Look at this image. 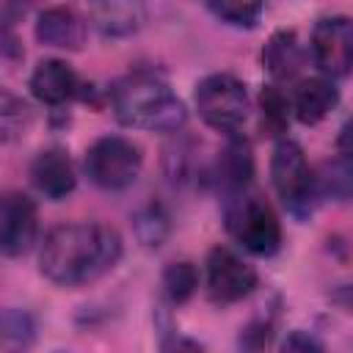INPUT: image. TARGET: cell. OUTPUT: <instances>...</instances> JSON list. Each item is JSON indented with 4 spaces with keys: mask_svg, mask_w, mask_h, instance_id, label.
Returning <instances> with one entry per match:
<instances>
[{
    "mask_svg": "<svg viewBox=\"0 0 353 353\" xmlns=\"http://www.w3.org/2000/svg\"><path fill=\"white\" fill-rule=\"evenodd\" d=\"M135 229H138V237H141L143 245H160V240L168 232V223H165V215L157 207H149L146 212L138 215Z\"/></svg>",
    "mask_w": 353,
    "mask_h": 353,
    "instance_id": "cell-23",
    "label": "cell"
},
{
    "mask_svg": "<svg viewBox=\"0 0 353 353\" xmlns=\"http://www.w3.org/2000/svg\"><path fill=\"white\" fill-rule=\"evenodd\" d=\"M36 39L55 50H80L85 44V22L72 8L52 6L36 19Z\"/></svg>",
    "mask_w": 353,
    "mask_h": 353,
    "instance_id": "cell-12",
    "label": "cell"
},
{
    "mask_svg": "<svg viewBox=\"0 0 353 353\" xmlns=\"http://www.w3.org/2000/svg\"><path fill=\"white\" fill-rule=\"evenodd\" d=\"M312 58L314 66L331 77H347L353 72V19L350 17H323L312 28Z\"/></svg>",
    "mask_w": 353,
    "mask_h": 353,
    "instance_id": "cell-7",
    "label": "cell"
},
{
    "mask_svg": "<svg viewBox=\"0 0 353 353\" xmlns=\"http://www.w3.org/2000/svg\"><path fill=\"white\" fill-rule=\"evenodd\" d=\"M256 287V270L229 248H212L207 256V292L215 303H237Z\"/></svg>",
    "mask_w": 353,
    "mask_h": 353,
    "instance_id": "cell-8",
    "label": "cell"
},
{
    "mask_svg": "<svg viewBox=\"0 0 353 353\" xmlns=\"http://www.w3.org/2000/svg\"><path fill=\"white\" fill-rule=\"evenodd\" d=\"M199 287V270L190 262H171L163 270V292L171 303H185Z\"/></svg>",
    "mask_w": 353,
    "mask_h": 353,
    "instance_id": "cell-18",
    "label": "cell"
},
{
    "mask_svg": "<svg viewBox=\"0 0 353 353\" xmlns=\"http://www.w3.org/2000/svg\"><path fill=\"white\" fill-rule=\"evenodd\" d=\"M223 218H226L229 234L243 248H248L251 254L270 256V254L279 251V245H281V223H279L273 207L259 193H251L248 188L232 193L226 199Z\"/></svg>",
    "mask_w": 353,
    "mask_h": 353,
    "instance_id": "cell-3",
    "label": "cell"
},
{
    "mask_svg": "<svg viewBox=\"0 0 353 353\" xmlns=\"http://www.w3.org/2000/svg\"><path fill=\"white\" fill-rule=\"evenodd\" d=\"M121 259V237L108 223L55 226L39 251L41 276L58 287H83L105 276Z\"/></svg>",
    "mask_w": 353,
    "mask_h": 353,
    "instance_id": "cell-1",
    "label": "cell"
},
{
    "mask_svg": "<svg viewBox=\"0 0 353 353\" xmlns=\"http://www.w3.org/2000/svg\"><path fill=\"white\" fill-rule=\"evenodd\" d=\"M254 174V157H251V146L245 138L232 135L229 143L223 146L221 157H218V182L221 188L232 196L237 190H245Z\"/></svg>",
    "mask_w": 353,
    "mask_h": 353,
    "instance_id": "cell-15",
    "label": "cell"
},
{
    "mask_svg": "<svg viewBox=\"0 0 353 353\" xmlns=\"http://www.w3.org/2000/svg\"><path fill=\"white\" fill-rule=\"evenodd\" d=\"M262 124L276 135L287 124V99L276 85L262 88Z\"/></svg>",
    "mask_w": 353,
    "mask_h": 353,
    "instance_id": "cell-22",
    "label": "cell"
},
{
    "mask_svg": "<svg viewBox=\"0 0 353 353\" xmlns=\"http://www.w3.org/2000/svg\"><path fill=\"white\" fill-rule=\"evenodd\" d=\"M199 116L221 132H237L248 116V91L234 74H210L196 85Z\"/></svg>",
    "mask_w": 353,
    "mask_h": 353,
    "instance_id": "cell-6",
    "label": "cell"
},
{
    "mask_svg": "<svg viewBox=\"0 0 353 353\" xmlns=\"http://www.w3.org/2000/svg\"><path fill=\"white\" fill-rule=\"evenodd\" d=\"M110 108L124 127L152 130V132H176L188 110L171 85L152 72H132L110 88Z\"/></svg>",
    "mask_w": 353,
    "mask_h": 353,
    "instance_id": "cell-2",
    "label": "cell"
},
{
    "mask_svg": "<svg viewBox=\"0 0 353 353\" xmlns=\"http://www.w3.org/2000/svg\"><path fill=\"white\" fill-rule=\"evenodd\" d=\"M336 301H339L347 312H353V287H342V290L336 292Z\"/></svg>",
    "mask_w": 353,
    "mask_h": 353,
    "instance_id": "cell-27",
    "label": "cell"
},
{
    "mask_svg": "<svg viewBox=\"0 0 353 353\" xmlns=\"http://www.w3.org/2000/svg\"><path fill=\"white\" fill-rule=\"evenodd\" d=\"M33 342V320L28 312L6 309L3 312V345L6 347H28Z\"/></svg>",
    "mask_w": 353,
    "mask_h": 353,
    "instance_id": "cell-21",
    "label": "cell"
},
{
    "mask_svg": "<svg viewBox=\"0 0 353 353\" xmlns=\"http://www.w3.org/2000/svg\"><path fill=\"white\" fill-rule=\"evenodd\" d=\"M336 102H339V91L334 88L331 77H309V80H301L298 88H295V97H292L295 116L303 124L323 121L334 110Z\"/></svg>",
    "mask_w": 353,
    "mask_h": 353,
    "instance_id": "cell-14",
    "label": "cell"
},
{
    "mask_svg": "<svg viewBox=\"0 0 353 353\" xmlns=\"http://www.w3.org/2000/svg\"><path fill=\"white\" fill-rule=\"evenodd\" d=\"M94 28L108 39H127L146 22V0H88Z\"/></svg>",
    "mask_w": 353,
    "mask_h": 353,
    "instance_id": "cell-10",
    "label": "cell"
},
{
    "mask_svg": "<svg viewBox=\"0 0 353 353\" xmlns=\"http://www.w3.org/2000/svg\"><path fill=\"white\" fill-rule=\"evenodd\" d=\"M77 91V74L66 61H41L30 74V94L44 105H61Z\"/></svg>",
    "mask_w": 353,
    "mask_h": 353,
    "instance_id": "cell-13",
    "label": "cell"
},
{
    "mask_svg": "<svg viewBox=\"0 0 353 353\" xmlns=\"http://www.w3.org/2000/svg\"><path fill=\"white\" fill-rule=\"evenodd\" d=\"M262 63L273 80H292L303 66L298 36L292 30H276L262 50Z\"/></svg>",
    "mask_w": 353,
    "mask_h": 353,
    "instance_id": "cell-16",
    "label": "cell"
},
{
    "mask_svg": "<svg viewBox=\"0 0 353 353\" xmlns=\"http://www.w3.org/2000/svg\"><path fill=\"white\" fill-rule=\"evenodd\" d=\"M30 113H28V105L22 99H17L8 88L0 91V130H3V141H14L17 135H22L25 124H28Z\"/></svg>",
    "mask_w": 353,
    "mask_h": 353,
    "instance_id": "cell-20",
    "label": "cell"
},
{
    "mask_svg": "<svg viewBox=\"0 0 353 353\" xmlns=\"http://www.w3.org/2000/svg\"><path fill=\"white\" fill-rule=\"evenodd\" d=\"M284 350H323V342H317L314 336H306L303 331H295L292 336L284 339Z\"/></svg>",
    "mask_w": 353,
    "mask_h": 353,
    "instance_id": "cell-24",
    "label": "cell"
},
{
    "mask_svg": "<svg viewBox=\"0 0 353 353\" xmlns=\"http://www.w3.org/2000/svg\"><path fill=\"white\" fill-rule=\"evenodd\" d=\"M336 146H339V154L353 160V119L339 130V138H336Z\"/></svg>",
    "mask_w": 353,
    "mask_h": 353,
    "instance_id": "cell-25",
    "label": "cell"
},
{
    "mask_svg": "<svg viewBox=\"0 0 353 353\" xmlns=\"http://www.w3.org/2000/svg\"><path fill=\"white\" fill-rule=\"evenodd\" d=\"M30 179H33V188L52 201L66 199L77 185L74 165L61 146H52L36 154V160L30 163Z\"/></svg>",
    "mask_w": 353,
    "mask_h": 353,
    "instance_id": "cell-11",
    "label": "cell"
},
{
    "mask_svg": "<svg viewBox=\"0 0 353 353\" xmlns=\"http://www.w3.org/2000/svg\"><path fill=\"white\" fill-rule=\"evenodd\" d=\"M39 0H6V22L11 19V14H25L28 6H33Z\"/></svg>",
    "mask_w": 353,
    "mask_h": 353,
    "instance_id": "cell-26",
    "label": "cell"
},
{
    "mask_svg": "<svg viewBox=\"0 0 353 353\" xmlns=\"http://www.w3.org/2000/svg\"><path fill=\"white\" fill-rule=\"evenodd\" d=\"M270 176H273V188H276L281 204L295 218H306L314 210L317 176L309 168V160H306L301 143H295L290 138L276 143L273 160H270Z\"/></svg>",
    "mask_w": 353,
    "mask_h": 353,
    "instance_id": "cell-4",
    "label": "cell"
},
{
    "mask_svg": "<svg viewBox=\"0 0 353 353\" xmlns=\"http://www.w3.org/2000/svg\"><path fill=\"white\" fill-rule=\"evenodd\" d=\"M207 3L218 19L240 28H251L262 11V0H207Z\"/></svg>",
    "mask_w": 353,
    "mask_h": 353,
    "instance_id": "cell-19",
    "label": "cell"
},
{
    "mask_svg": "<svg viewBox=\"0 0 353 353\" xmlns=\"http://www.w3.org/2000/svg\"><path fill=\"white\" fill-rule=\"evenodd\" d=\"M36 229H39V215H36V204L30 196L11 190L3 199V210H0V245L6 256H19L25 254L33 240H36Z\"/></svg>",
    "mask_w": 353,
    "mask_h": 353,
    "instance_id": "cell-9",
    "label": "cell"
},
{
    "mask_svg": "<svg viewBox=\"0 0 353 353\" xmlns=\"http://www.w3.org/2000/svg\"><path fill=\"white\" fill-rule=\"evenodd\" d=\"M143 157L141 149L121 135H105L91 143L85 154L88 179L102 190H124L141 174Z\"/></svg>",
    "mask_w": 353,
    "mask_h": 353,
    "instance_id": "cell-5",
    "label": "cell"
},
{
    "mask_svg": "<svg viewBox=\"0 0 353 353\" xmlns=\"http://www.w3.org/2000/svg\"><path fill=\"white\" fill-rule=\"evenodd\" d=\"M314 176H317V193H325L336 201L353 199V160L342 154L336 160H325Z\"/></svg>",
    "mask_w": 353,
    "mask_h": 353,
    "instance_id": "cell-17",
    "label": "cell"
}]
</instances>
